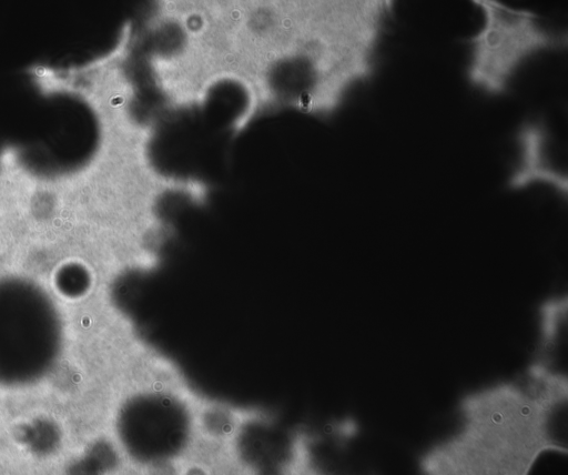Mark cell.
<instances>
[{"label": "cell", "instance_id": "obj_2", "mask_svg": "<svg viewBox=\"0 0 568 475\" xmlns=\"http://www.w3.org/2000/svg\"><path fill=\"white\" fill-rule=\"evenodd\" d=\"M517 160L509 176L515 190L544 185L557 193L567 194L566 170L557 161L548 128L540 121H529L517 132Z\"/></svg>", "mask_w": 568, "mask_h": 475}, {"label": "cell", "instance_id": "obj_1", "mask_svg": "<svg viewBox=\"0 0 568 475\" xmlns=\"http://www.w3.org/2000/svg\"><path fill=\"white\" fill-rule=\"evenodd\" d=\"M474 3L483 13V23L467 40L470 49L467 77L483 92H506L527 60L567 43L565 34L545 26L532 11L496 0Z\"/></svg>", "mask_w": 568, "mask_h": 475}, {"label": "cell", "instance_id": "obj_3", "mask_svg": "<svg viewBox=\"0 0 568 475\" xmlns=\"http://www.w3.org/2000/svg\"><path fill=\"white\" fill-rule=\"evenodd\" d=\"M567 313L566 295L548 299L539 311V338L534 367L557 376H566L560 365L567 346Z\"/></svg>", "mask_w": 568, "mask_h": 475}]
</instances>
